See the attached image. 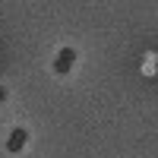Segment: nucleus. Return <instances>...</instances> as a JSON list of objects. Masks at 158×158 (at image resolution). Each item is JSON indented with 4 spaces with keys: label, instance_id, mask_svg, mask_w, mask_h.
<instances>
[{
    "label": "nucleus",
    "instance_id": "f257e3e1",
    "mask_svg": "<svg viewBox=\"0 0 158 158\" xmlns=\"http://www.w3.org/2000/svg\"><path fill=\"white\" fill-rule=\"evenodd\" d=\"M73 67V51H63V54L57 57V73H67Z\"/></svg>",
    "mask_w": 158,
    "mask_h": 158
},
{
    "label": "nucleus",
    "instance_id": "f03ea898",
    "mask_svg": "<svg viewBox=\"0 0 158 158\" xmlns=\"http://www.w3.org/2000/svg\"><path fill=\"white\" fill-rule=\"evenodd\" d=\"M22 142H25V133H22V130H13V136H10V152L22 149Z\"/></svg>",
    "mask_w": 158,
    "mask_h": 158
}]
</instances>
